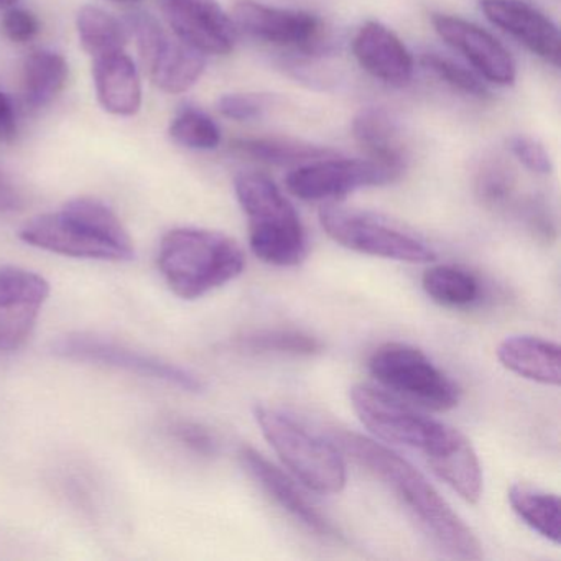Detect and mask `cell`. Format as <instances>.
Here are the masks:
<instances>
[{"instance_id": "cell-1", "label": "cell", "mask_w": 561, "mask_h": 561, "mask_svg": "<svg viewBox=\"0 0 561 561\" xmlns=\"http://www.w3.org/2000/svg\"><path fill=\"white\" fill-rule=\"evenodd\" d=\"M337 446L382 481L416 522L420 530L449 557L481 560V541L435 485L402 456L367 436L334 433Z\"/></svg>"}, {"instance_id": "cell-2", "label": "cell", "mask_w": 561, "mask_h": 561, "mask_svg": "<svg viewBox=\"0 0 561 561\" xmlns=\"http://www.w3.org/2000/svg\"><path fill=\"white\" fill-rule=\"evenodd\" d=\"M22 241L65 257L133 261L136 249L119 216L100 199L75 198L60 211L35 216L22 226Z\"/></svg>"}, {"instance_id": "cell-3", "label": "cell", "mask_w": 561, "mask_h": 561, "mask_svg": "<svg viewBox=\"0 0 561 561\" xmlns=\"http://www.w3.org/2000/svg\"><path fill=\"white\" fill-rule=\"evenodd\" d=\"M157 262L176 297L196 300L236 280L244 272L245 254L222 232L176 228L163 236Z\"/></svg>"}, {"instance_id": "cell-4", "label": "cell", "mask_w": 561, "mask_h": 561, "mask_svg": "<svg viewBox=\"0 0 561 561\" xmlns=\"http://www.w3.org/2000/svg\"><path fill=\"white\" fill-rule=\"evenodd\" d=\"M236 196L248 216L249 244L255 257L274 267H295L308 255L300 216L277 185L262 173H241Z\"/></svg>"}, {"instance_id": "cell-5", "label": "cell", "mask_w": 561, "mask_h": 561, "mask_svg": "<svg viewBox=\"0 0 561 561\" xmlns=\"http://www.w3.org/2000/svg\"><path fill=\"white\" fill-rule=\"evenodd\" d=\"M262 435L291 474L318 494H340L347 482L340 449L285 410L271 405L254 409Z\"/></svg>"}, {"instance_id": "cell-6", "label": "cell", "mask_w": 561, "mask_h": 561, "mask_svg": "<svg viewBox=\"0 0 561 561\" xmlns=\"http://www.w3.org/2000/svg\"><path fill=\"white\" fill-rule=\"evenodd\" d=\"M350 399L357 419L374 436L422 451L426 459L439 455L458 432L379 387L357 383L351 389Z\"/></svg>"}, {"instance_id": "cell-7", "label": "cell", "mask_w": 561, "mask_h": 561, "mask_svg": "<svg viewBox=\"0 0 561 561\" xmlns=\"http://www.w3.org/2000/svg\"><path fill=\"white\" fill-rule=\"evenodd\" d=\"M320 222L336 244L359 254L410 264L436 259L435 249L422 236L379 213L330 202L320 208Z\"/></svg>"}, {"instance_id": "cell-8", "label": "cell", "mask_w": 561, "mask_h": 561, "mask_svg": "<svg viewBox=\"0 0 561 561\" xmlns=\"http://www.w3.org/2000/svg\"><path fill=\"white\" fill-rule=\"evenodd\" d=\"M367 366L377 382L415 405L448 412L459 403V389L451 377L412 344H382L370 354Z\"/></svg>"}, {"instance_id": "cell-9", "label": "cell", "mask_w": 561, "mask_h": 561, "mask_svg": "<svg viewBox=\"0 0 561 561\" xmlns=\"http://www.w3.org/2000/svg\"><path fill=\"white\" fill-rule=\"evenodd\" d=\"M51 351L61 359L113 367L185 392L202 393L205 390V382L192 370L94 334H67L51 344Z\"/></svg>"}, {"instance_id": "cell-10", "label": "cell", "mask_w": 561, "mask_h": 561, "mask_svg": "<svg viewBox=\"0 0 561 561\" xmlns=\"http://www.w3.org/2000/svg\"><path fill=\"white\" fill-rule=\"evenodd\" d=\"M392 170L374 160H314L288 173L287 190L305 202H337L357 190L383 186L399 180Z\"/></svg>"}, {"instance_id": "cell-11", "label": "cell", "mask_w": 561, "mask_h": 561, "mask_svg": "<svg viewBox=\"0 0 561 561\" xmlns=\"http://www.w3.org/2000/svg\"><path fill=\"white\" fill-rule=\"evenodd\" d=\"M48 297L50 284L37 272L0 265V353H12L31 337Z\"/></svg>"}, {"instance_id": "cell-12", "label": "cell", "mask_w": 561, "mask_h": 561, "mask_svg": "<svg viewBox=\"0 0 561 561\" xmlns=\"http://www.w3.org/2000/svg\"><path fill=\"white\" fill-rule=\"evenodd\" d=\"M173 35L203 55H229L238 42L231 15L216 0H160Z\"/></svg>"}, {"instance_id": "cell-13", "label": "cell", "mask_w": 561, "mask_h": 561, "mask_svg": "<svg viewBox=\"0 0 561 561\" xmlns=\"http://www.w3.org/2000/svg\"><path fill=\"white\" fill-rule=\"evenodd\" d=\"M238 32L277 47L308 48L321 35L320 19L313 14L288 9L271 8L255 0H241L231 14Z\"/></svg>"}, {"instance_id": "cell-14", "label": "cell", "mask_w": 561, "mask_h": 561, "mask_svg": "<svg viewBox=\"0 0 561 561\" xmlns=\"http://www.w3.org/2000/svg\"><path fill=\"white\" fill-rule=\"evenodd\" d=\"M436 34L451 45L491 83L511 87L517 78L514 58L484 28L451 15H433Z\"/></svg>"}, {"instance_id": "cell-15", "label": "cell", "mask_w": 561, "mask_h": 561, "mask_svg": "<svg viewBox=\"0 0 561 561\" xmlns=\"http://www.w3.org/2000/svg\"><path fill=\"white\" fill-rule=\"evenodd\" d=\"M485 19L547 64L560 67L561 37L557 24L524 0H481Z\"/></svg>"}, {"instance_id": "cell-16", "label": "cell", "mask_w": 561, "mask_h": 561, "mask_svg": "<svg viewBox=\"0 0 561 561\" xmlns=\"http://www.w3.org/2000/svg\"><path fill=\"white\" fill-rule=\"evenodd\" d=\"M242 468L251 478L284 508L295 520L300 522L305 528L317 534L318 537L341 538L340 530L334 527L330 518L324 517L298 488L294 479L288 478L274 462L268 461L262 453L252 446H242L239 451Z\"/></svg>"}, {"instance_id": "cell-17", "label": "cell", "mask_w": 561, "mask_h": 561, "mask_svg": "<svg viewBox=\"0 0 561 561\" xmlns=\"http://www.w3.org/2000/svg\"><path fill=\"white\" fill-rule=\"evenodd\" d=\"M353 51L360 67L382 83L403 88L412 80V54L390 28L379 22H367L359 28Z\"/></svg>"}, {"instance_id": "cell-18", "label": "cell", "mask_w": 561, "mask_h": 561, "mask_svg": "<svg viewBox=\"0 0 561 561\" xmlns=\"http://www.w3.org/2000/svg\"><path fill=\"white\" fill-rule=\"evenodd\" d=\"M98 101L113 116H136L142 106V83L133 58L126 50L93 58Z\"/></svg>"}, {"instance_id": "cell-19", "label": "cell", "mask_w": 561, "mask_h": 561, "mask_svg": "<svg viewBox=\"0 0 561 561\" xmlns=\"http://www.w3.org/2000/svg\"><path fill=\"white\" fill-rule=\"evenodd\" d=\"M206 55L169 34L142 58L153 84L163 93L182 94L192 90L206 67Z\"/></svg>"}, {"instance_id": "cell-20", "label": "cell", "mask_w": 561, "mask_h": 561, "mask_svg": "<svg viewBox=\"0 0 561 561\" xmlns=\"http://www.w3.org/2000/svg\"><path fill=\"white\" fill-rule=\"evenodd\" d=\"M497 359L515 376L543 386L560 387L561 351L553 341L530 334L508 336L499 344Z\"/></svg>"}, {"instance_id": "cell-21", "label": "cell", "mask_w": 561, "mask_h": 561, "mask_svg": "<svg viewBox=\"0 0 561 561\" xmlns=\"http://www.w3.org/2000/svg\"><path fill=\"white\" fill-rule=\"evenodd\" d=\"M353 134L369 160L402 175L407 165V149L396 119L383 107L359 111L353 121Z\"/></svg>"}, {"instance_id": "cell-22", "label": "cell", "mask_w": 561, "mask_h": 561, "mask_svg": "<svg viewBox=\"0 0 561 561\" xmlns=\"http://www.w3.org/2000/svg\"><path fill=\"white\" fill-rule=\"evenodd\" d=\"M428 465L439 479L458 492L459 497L469 504L481 501L484 476L478 453L465 433L458 430L448 446L439 455L428 459Z\"/></svg>"}, {"instance_id": "cell-23", "label": "cell", "mask_w": 561, "mask_h": 561, "mask_svg": "<svg viewBox=\"0 0 561 561\" xmlns=\"http://www.w3.org/2000/svg\"><path fill=\"white\" fill-rule=\"evenodd\" d=\"M68 73L67 60L57 51H32L22 75L25 104L32 110H42L54 103L67 87Z\"/></svg>"}, {"instance_id": "cell-24", "label": "cell", "mask_w": 561, "mask_h": 561, "mask_svg": "<svg viewBox=\"0 0 561 561\" xmlns=\"http://www.w3.org/2000/svg\"><path fill=\"white\" fill-rule=\"evenodd\" d=\"M507 497L525 525L557 547L561 543V504L557 494L517 482L508 488Z\"/></svg>"}, {"instance_id": "cell-25", "label": "cell", "mask_w": 561, "mask_h": 561, "mask_svg": "<svg viewBox=\"0 0 561 561\" xmlns=\"http://www.w3.org/2000/svg\"><path fill=\"white\" fill-rule=\"evenodd\" d=\"M425 294L435 304L455 310H465L482 298V285L472 272L456 265H436L422 277Z\"/></svg>"}, {"instance_id": "cell-26", "label": "cell", "mask_w": 561, "mask_h": 561, "mask_svg": "<svg viewBox=\"0 0 561 561\" xmlns=\"http://www.w3.org/2000/svg\"><path fill=\"white\" fill-rule=\"evenodd\" d=\"M77 31L81 47L93 58L124 50L130 38L127 25L96 5L80 9Z\"/></svg>"}, {"instance_id": "cell-27", "label": "cell", "mask_w": 561, "mask_h": 561, "mask_svg": "<svg viewBox=\"0 0 561 561\" xmlns=\"http://www.w3.org/2000/svg\"><path fill=\"white\" fill-rule=\"evenodd\" d=\"M234 149L239 153L272 163V165H297V163L314 162L336 156L334 150L301 140L280 139V137H254V139H239L234 142Z\"/></svg>"}, {"instance_id": "cell-28", "label": "cell", "mask_w": 561, "mask_h": 561, "mask_svg": "<svg viewBox=\"0 0 561 561\" xmlns=\"http://www.w3.org/2000/svg\"><path fill=\"white\" fill-rule=\"evenodd\" d=\"M236 347L251 354L310 357L323 351L318 337L297 330H259L236 341Z\"/></svg>"}, {"instance_id": "cell-29", "label": "cell", "mask_w": 561, "mask_h": 561, "mask_svg": "<svg viewBox=\"0 0 561 561\" xmlns=\"http://www.w3.org/2000/svg\"><path fill=\"white\" fill-rule=\"evenodd\" d=\"M517 179L514 170L504 159L484 160L479 165L474 179V192L479 202L489 209L505 211L515 203Z\"/></svg>"}, {"instance_id": "cell-30", "label": "cell", "mask_w": 561, "mask_h": 561, "mask_svg": "<svg viewBox=\"0 0 561 561\" xmlns=\"http://www.w3.org/2000/svg\"><path fill=\"white\" fill-rule=\"evenodd\" d=\"M170 137L193 150H215L221 144L218 124L196 107H183L170 124Z\"/></svg>"}, {"instance_id": "cell-31", "label": "cell", "mask_w": 561, "mask_h": 561, "mask_svg": "<svg viewBox=\"0 0 561 561\" xmlns=\"http://www.w3.org/2000/svg\"><path fill=\"white\" fill-rule=\"evenodd\" d=\"M422 65L439 80L445 81L446 84L461 91V93L479 98V100L489 96L488 88L472 71L461 67L456 61L449 60V58L442 57L438 54H425L422 57Z\"/></svg>"}, {"instance_id": "cell-32", "label": "cell", "mask_w": 561, "mask_h": 561, "mask_svg": "<svg viewBox=\"0 0 561 561\" xmlns=\"http://www.w3.org/2000/svg\"><path fill=\"white\" fill-rule=\"evenodd\" d=\"M167 433L183 448L203 458H211L218 453V439L215 433L209 432V428L202 423L192 422V420H172L167 423Z\"/></svg>"}, {"instance_id": "cell-33", "label": "cell", "mask_w": 561, "mask_h": 561, "mask_svg": "<svg viewBox=\"0 0 561 561\" xmlns=\"http://www.w3.org/2000/svg\"><path fill=\"white\" fill-rule=\"evenodd\" d=\"M268 103L271 100L265 94H225L219 98L218 111L228 119L244 123L261 117Z\"/></svg>"}, {"instance_id": "cell-34", "label": "cell", "mask_w": 561, "mask_h": 561, "mask_svg": "<svg viewBox=\"0 0 561 561\" xmlns=\"http://www.w3.org/2000/svg\"><path fill=\"white\" fill-rule=\"evenodd\" d=\"M511 150L515 159L537 175H550L553 172V162L543 144L534 137L515 136L511 140Z\"/></svg>"}, {"instance_id": "cell-35", "label": "cell", "mask_w": 561, "mask_h": 561, "mask_svg": "<svg viewBox=\"0 0 561 561\" xmlns=\"http://www.w3.org/2000/svg\"><path fill=\"white\" fill-rule=\"evenodd\" d=\"M2 31L9 41L15 44H27L41 32V22L32 12L11 8L2 19Z\"/></svg>"}, {"instance_id": "cell-36", "label": "cell", "mask_w": 561, "mask_h": 561, "mask_svg": "<svg viewBox=\"0 0 561 561\" xmlns=\"http://www.w3.org/2000/svg\"><path fill=\"white\" fill-rule=\"evenodd\" d=\"M18 133V119H15V107L11 98L0 91V140L14 139Z\"/></svg>"}, {"instance_id": "cell-37", "label": "cell", "mask_w": 561, "mask_h": 561, "mask_svg": "<svg viewBox=\"0 0 561 561\" xmlns=\"http://www.w3.org/2000/svg\"><path fill=\"white\" fill-rule=\"evenodd\" d=\"M22 198L19 195L18 190L4 179V175L0 173V215L4 213L18 211L21 208Z\"/></svg>"}, {"instance_id": "cell-38", "label": "cell", "mask_w": 561, "mask_h": 561, "mask_svg": "<svg viewBox=\"0 0 561 561\" xmlns=\"http://www.w3.org/2000/svg\"><path fill=\"white\" fill-rule=\"evenodd\" d=\"M19 0H0V9H11L18 4Z\"/></svg>"}, {"instance_id": "cell-39", "label": "cell", "mask_w": 561, "mask_h": 561, "mask_svg": "<svg viewBox=\"0 0 561 561\" xmlns=\"http://www.w3.org/2000/svg\"><path fill=\"white\" fill-rule=\"evenodd\" d=\"M127 2H136V0H127Z\"/></svg>"}]
</instances>
